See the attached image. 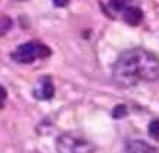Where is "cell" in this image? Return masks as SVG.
<instances>
[{"instance_id": "cell-1", "label": "cell", "mask_w": 159, "mask_h": 153, "mask_svg": "<svg viewBox=\"0 0 159 153\" xmlns=\"http://www.w3.org/2000/svg\"><path fill=\"white\" fill-rule=\"evenodd\" d=\"M112 77L119 87L159 79V57L153 52L136 47L121 53L112 66Z\"/></svg>"}, {"instance_id": "cell-2", "label": "cell", "mask_w": 159, "mask_h": 153, "mask_svg": "<svg viewBox=\"0 0 159 153\" xmlns=\"http://www.w3.org/2000/svg\"><path fill=\"white\" fill-rule=\"evenodd\" d=\"M50 49L39 41H27L19 44L12 52L11 57L18 63H33L37 59H46L50 56Z\"/></svg>"}, {"instance_id": "cell-3", "label": "cell", "mask_w": 159, "mask_h": 153, "mask_svg": "<svg viewBox=\"0 0 159 153\" xmlns=\"http://www.w3.org/2000/svg\"><path fill=\"white\" fill-rule=\"evenodd\" d=\"M56 150L57 153H94L96 146L84 137L65 133L57 137Z\"/></svg>"}, {"instance_id": "cell-4", "label": "cell", "mask_w": 159, "mask_h": 153, "mask_svg": "<svg viewBox=\"0 0 159 153\" xmlns=\"http://www.w3.org/2000/svg\"><path fill=\"white\" fill-rule=\"evenodd\" d=\"M33 96L37 100H50L55 96V85L50 75H44L35 83L33 88Z\"/></svg>"}, {"instance_id": "cell-5", "label": "cell", "mask_w": 159, "mask_h": 153, "mask_svg": "<svg viewBox=\"0 0 159 153\" xmlns=\"http://www.w3.org/2000/svg\"><path fill=\"white\" fill-rule=\"evenodd\" d=\"M128 153H159V150L143 140H133L127 144Z\"/></svg>"}, {"instance_id": "cell-6", "label": "cell", "mask_w": 159, "mask_h": 153, "mask_svg": "<svg viewBox=\"0 0 159 153\" xmlns=\"http://www.w3.org/2000/svg\"><path fill=\"white\" fill-rule=\"evenodd\" d=\"M122 19H124L128 25L136 27V25H139V24L142 22V19H143L142 9H140V7H136V6H130V7L122 13Z\"/></svg>"}, {"instance_id": "cell-7", "label": "cell", "mask_w": 159, "mask_h": 153, "mask_svg": "<svg viewBox=\"0 0 159 153\" xmlns=\"http://www.w3.org/2000/svg\"><path fill=\"white\" fill-rule=\"evenodd\" d=\"M131 6V0H109V7L115 12H122L124 13Z\"/></svg>"}, {"instance_id": "cell-8", "label": "cell", "mask_w": 159, "mask_h": 153, "mask_svg": "<svg viewBox=\"0 0 159 153\" xmlns=\"http://www.w3.org/2000/svg\"><path fill=\"white\" fill-rule=\"evenodd\" d=\"M149 136L152 137L153 140L159 142V121L158 119H153L149 124Z\"/></svg>"}, {"instance_id": "cell-9", "label": "cell", "mask_w": 159, "mask_h": 153, "mask_svg": "<svg viewBox=\"0 0 159 153\" xmlns=\"http://www.w3.org/2000/svg\"><path fill=\"white\" fill-rule=\"evenodd\" d=\"M112 116L115 119H121L127 116V108H125V105H118V106H115L114 110H112Z\"/></svg>"}, {"instance_id": "cell-10", "label": "cell", "mask_w": 159, "mask_h": 153, "mask_svg": "<svg viewBox=\"0 0 159 153\" xmlns=\"http://www.w3.org/2000/svg\"><path fill=\"white\" fill-rule=\"evenodd\" d=\"M6 96H7L6 88L3 85H0V108H3V103H5V100H6Z\"/></svg>"}, {"instance_id": "cell-11", "label": "cell", "mask_w": 159, "mask_h": 153, "mask_svg": "<svg viewBox=\"0 0 159 153\" xmlns=\"http://www.w3.org/2000/svg\"><path fill=\"white\" fill-rule=\"evenodd\" d=\"M69 3V0H53V5L57 7H65Z\"/></svg>"}]
</instances>
